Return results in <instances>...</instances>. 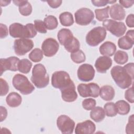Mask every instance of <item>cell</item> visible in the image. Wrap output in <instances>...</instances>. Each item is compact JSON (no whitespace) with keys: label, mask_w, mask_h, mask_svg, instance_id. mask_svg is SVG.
I'll list each match as a JSON object with an SVG mask.
<instances>
[{"label":"cell","mask_w":134,"mask_h":134,"mask_svg":"<svg viewBox=\"0 0 134 134\" xmlns=\"http://www.w3.org/2000/svg\"><path fill=\"white\" fill-rule=\"evenodd\" d=\"M31 81L38 88H44L48 85L49 76L43 64L39 63L34 65L32 71Z\"/></svg>","instance_id":"obj_3"},{"label":"cell","mask_w":134,"mask_h":134,"mask_svg":"<svg viewBox=\"0 0 134 134\" xmlns=\"http://www.w3.org/2000/svg\"><path fill=\"white\" fill-rule=\"evenodd\" d=\"M133 115H131L129 117L128 123L126 127V131L127 133H133Z\"/></svg>","instance_id":"obj_40"},{"label":"cell","mask_w":134,"mask_h":134,"mask_svg":"<svg viewBox=\"0 0 134 134\" xmlns=\"http://www.w3.org/2000/svg\"><path fill=\"white\" fill-rule=\"evenodd\" d=\"M112 60L107 56L98 57L95 61V67L98 72L105 73L111 67Z\"/></svg>","instance_id":"obj_16"},{"label":"cell","mask_w":134,"mask_h":134,"mask_svg":"<svg viewBox=\"0 0 134 134\" xmlns=\"http://www.w3.org/2000/svg\"><path fill=\"white\" fill-rule=\"evenodd\" d=\"M77 75L78 79L83 82H89L94 79L95 70L90 64H83L77 70Z\"/></svg>","instance_id":"obj_12"},{"label":"cell","mask_w":134,"mask_h":134,"mask_svg":"<svg viewBox=\"0 0 134 134\" xmlns=\"http://www.w3.org/2000/svg\"><path fill=\"white\" fill-rule=\"evenodd\" d=\"M65 49L69 52L73 53L79 50L80 47V43L77 39L74 37L68 43L64 46Z\"/></svg>","instance_id":"obj_30"},{"label":"cell","mask_w":134,"mask_h":134,"mask_svg":"<svg viewBox=\"0 0 134 134\" xmlns=\"http://www.w3.org/2000/svg\"><path fill=\"white\" fill-rule=\"evenodd\" d=\"M60 91L61 92L62 98L66 102H73L77 97V94L75 91V86L73 82L69 86Z\"/></svg>","instance_id":"obj_17"},{"label":"cell","mask_w":134,"mask_h":134,"mask_svg":"<svg viewBox=\"0 0 134 134\" xmlns=\"http://www.w3.org/2000/svg\"><path fill=\"white\" fill-rule=\"evenodd\" d=\"M75 22L81 26L90 24L94 19V15L92 10L87 8H81L74 14Z\"/></svg>","instance_id":"obj_9"},{"label":"cell","mask_w":134,"mask_h":134,"mask_svg":"<svg viewBox=\"0 0 134 134\" xmlns=\"http://www.w3.org/2000/svg\"><path fill=\"white\" fill-rule=\"evenodd\" d=\"M99 95L104 100H111L115 96V90L110 85H104L100 88Z\"/></svg>","instance_id":"obj_22"},{"label":"cell","mask_w":134,"mask_h":134,"mask_svg":"<svg viewBox=\"0 0 134 134\" xmlns=\"http://www.w3.org/2000/svg\"><path fill=\"white\" fill-rule=\"evenodd\" d=\"M119 2L121 6L125 8H129L132 6L134 3V1H119Z\"/></svg>","instance_id":"obj_45"},{"label":"cell","mask_w":134,"mask_h":134,"mask_svg":"<svg viewBox=\"0 0 134 134\" xmlns=\"http://www.w3.org/2000/svg\"><path fill=\"white\" fill-rule=\"evenodd\" d=\"M103 26L105 29L117 37L124 35L127 29L126 26L123 22L116 21L112 19L104 20Z\"/></svg>","instance_id":"obj_7"},{"label":"cell","mask_w":134,"mask_h":134,"mask_svg":"<svg viewBox=\"0 0 134 134\" xmlns=\"http://www.w3.org/2000/svg\"><path fill=\"white\" fill-rule=\"evenodd\" d=\"M59 44L57 41L51 38L44 40L42 44L41 49L45 56L51 57L54 55L58 52Z\"/></svg>","instance_id":"obj_13"},{"label":"cell","mask_w":134,"mask_h":134,"mask_svg":"<svg viewBox=\"0 0 134 134\" xmlns=\"http://www.w3.org/2000/svg\"><path fill=\"white\" fill-rule=\"evenodd\" d=\"M19 59L16 57H10L9 58L0 60L1 64V75L6 70L16 71L18 70V64Z\"/></svg>","instance_id":"obj_14"},{"label":"cell","mask_w":134,"mask_h":134,"mask_svg":"<svg viewBox=\"0 0 134 134\" xmlns=\"http://www.w3.org/2000/svg\"><path fill=\"white\" fill-rule=\"evenodd\" d=\"M0 29H1V38L3 39L5 38L8 35V28L7 27L3 24H0Z\"/></svg>","instance_id":"obj_42"},{"label":"cell","mask_w":134,"mask_h":134,"mask_svg":"<svg viewBox=\"0 0 134 134\" xmlns=\"http://www.w3.org/2000/svg\"><path fill=\"white\" fill-rule=\"evenodd\" d=\"M7 104L11 107H16L19 106L22 102L21 96L17 93H10L6 98Z\"/></svg>","instance_id":"obj_23"},{"label":"cell","mask_w":134,"mask_h":134,"mask_svg":"<svg viewBox=\"0 0 134 134\" xmlns=\"http://www.w3.org/2000/svg\"><path fill=\"white\" fill-rule=\"evenodd\" d=\"M106 36V29L102 27H96L91 30L86 36V42L91 47H95L103 41Z\"/></svg>","instance_id":"obj_5"},{"label":"cell","mask_w":134,"mask_h":134,"mask_svg":"<svg viewBox=\"0 0 134 134\" xmlns=\"http://www.w3.org/2000/svg\"><path fill=\"white\" fill-rule=\"evenodd\" d=\"M7 115V111L6 108L3 106H1V121L5 120Z\"/></svg>","instance_id":"obj_46"},{"label":"cell","mask_w":134,"mask_h":134,"mask_svg":"<svg viewBox=\"0 0 134 134\" xmlns=\"http://www.w3.org/2000/svg\"><path fill=\"white\" fill-rule=\"evenodd\" d=\"M57 37L60 43L63 46L70 42L74 37L71 31L67 28L60 29L58 33Z\"/></svg>","instance_id":"obj_20"},{"label":"cell","mask_w":134,"mask_h":134,"mask_svg":"<svg viewBox=\"0 0 134 134\" xmlns=\"http://www.w3.org/2000/svg\"><path fill=\"white\" fill-rule=\"evenodd\" d=\"M59 20L62 25L64 26H70L74 23L72 14L68 12L62 13L59 15Z\"/></svg>","instance_id":"obj_26"},{"label":"cell","mask_w":134,"mask_h":134,"mask_svg":"<svg viewBox=\"0 0 134 134\" xmlns=\"http://www.w3.org/2000/svg\"><path fill=\"white\" fill-rule=\"evenodd\" d=\"M115 106L118 114L125 115L129 113L130 110V105L124 100H119L116 102Z\"/></svg>","instance_id":"obj_25"},{"label":"cell","mask_w":134,"mask_h":134,"mask_svg":"<svg viewBox=\"0 0 134 134\" xmlns=\"http://www.w3.org/2000/svg\"><path fill=\"white\" fill-rule=\"evenodd\" d=\"M96 102L94 99L87 98L83 100L82 106L84 109L86 110H90L93 109L96 105Z\"/></svg>","instance_id":"obj_36"},{"label":"cell","mask_w":134,"mask_h":134,"mask_svg":"<svg viewBox=\"0 0 134 134\" xmlns=\"http://www.w3.org/2000/svg\"><path fill=\"white\" fill-rule=\"evenodd\" d=\"M12 83L15 89L23 95L31 94L35 90L34 85L29 82L28 78L23 74H16L13 78Z\"/></svg>","instance_id":"obj_4"},{"label":"cell","mask_w":134,"mask_h":134,"mask_svg":"<svg viewBox=\"0 0 134 134\" xmlns=\"http://www.w3.org/2000/svg\"><path fill=\"white\" fill-rule=\"evenodd\" d=\"M32 67V63L28 59H24L19 60L18 64V70L23 73H29Z\"/></svg>","instance_id":"obj_28"},{"label":"cell","mask_w":134,"mask_h":134,"mask_svg":"<svg viewBox=\"0 0 134 134\" xmlns=\"http://www.w3.org/2000/svg\"><path fill=\"white\" fill-rule=\"evenodd\" d=\"M1 83V96H4L7 94L9 91V86L7 82L2 78L0 79Z\"/></svg>","instance_id":"obj_38"},{"label":"cell","mask_w":134,"mask_h":134,"mask_svg":"<svg viewBox=\"0 0 134 134\" xmlns=\"http://www.w3.org/2000/svg\"><path fill=\"white\" fill-rule=\"evenodd\" d=\"M29 58L34 62H40L43 58V52L39 48H35L29 53Z\"/></svg>","instance_id":"obj_33"},{"label":"cell","mask_w":134,"mask_h":134,"mask_svg":"<svg viewBox=\"0 0 134 134\" xmlns=\"http://www.w3.org/2000/svg\"><path fill=\"white\" fill-rule=\"evenodd\" d=\"M104 109L108 117H114L117 114L115 104L113 102L106 103L104 106Z\"/></svg>","instance_id":"obj_34"},{"label":"cell","mask_w":134,"mask_h":134,"mask_svg":"<svg viewBox=\"0 0 134 134\" xmlns=\"http://www.w3.org/2000/svg\"><path fill=\"white\" fill-rule=\"evenodd\" d=\"M114 59L117 63L122 65L128 61V55L127 52L124 51L118 50L115 53Z\"/></svg>","instance_id":"obj_31"},{"label":"cell","mask_w":134,"mask_h":134,"mask_svg":"<svg viewBox=\"0 0 134 134\" xmlns=\"http://www.w3.org/2000/svg\"><path fill=\"white\" fill-rule=\"evenodd\" d=\"M133 19H134V15L132 14H129L126 18V23L127 25L130 28H133L134 27L133 24Z\"/></svg>","instance_id":"obj_43"},{"label":"cell","mask_w":134,"mask_h":134,"mask_svg":"<svg viewBox=\"0 0 134 134\" xmlns=\"http://www.w3.org/2000/svg\"><path fill=\"white\" fill-rule=\"evenodd\" d=\"M73 82L69 74L64 71H56L52 75V85L54 88L60 90L69 86Z\"/></svg>","instance_id":"obj_6"},{"label":"cell","mask_w":134,"mask_h":134,"mask_svg":"<svg viewBox=\"0 0 134 134\" xmlns=\"http://www.w3.org/2000/svg\"><path fill=\"white\" fill-rule=\"evenodd\" d=\"M47 2L49 5L52 8H57L59 7L62 4V1L60 0L57 1H47Z\"/></svg>","instance_id":"obj_44"},{"label":"cell","mask_w":134,"mask_h":134,"mask_svg":"<svg viewBox=\"0 0 134 134\" xmlns=\"http://www.w3.org/2000/svg\"><path fill=\"white\" fill-rule=\"evenodd\" d=\"M99 86L95 83H81L77 86L78 92L82 97H97L99 94Z\"/></svg>","instance_id":"obj_8"},{"label":"cell","mask_w":134,"mask_h":134,"mask_svg":"<svg viewBox=\"0 0 134 134\" xmlns=\"http://www.w3.org/2000/svg\"><path fill=\"white\" fill-rule=\"evenodd\" d=\"M90 117L97 122L102 121L105 117L104 109L99 106L94 107L90 113Z\"/></svg>","instance_id":"obj_24"},{"label":"cell","mask_w":134,"mask_h":134,"mask_svg":"<svg viewBox=\"0 0 134 134\" xmlns=\"http://www.w3.org/2000/svg\"><path fill=\"white\" fill-rule=\"evenodd\" d=\"M13 3L19 6V11L23 16H27L31 14L32 12L31 5L27 1H13Z\"/></svg>","instance_id":"obj_21"},{"label":"cell","mask_w":134,"mask_h":134,"mask_svg":"<svg viewBox=\"0 0 134 134\" xmlns=\"http://www.w3.org/2000/svg\"><path fill=\"white\" fill-rule=\"evenodd\" d=\"M71 60L76 63H81L85 61V55L81 50L71 53Z\"/></svg>","instance_id":"obj_35"},{"label":"cell","mask_w":134,"mask_h":134,"mask_svg":"<svg viewBox=\"0 0 134 134\" xmlns=\"http://www.w3.org/2000/svg\"><path fill=\"white\" fill-rule=\"evenodd\" d=\"M96 129L95 124L90 120H87L78 123L75 127L76 134H92Z\"/></svg>","instance_id":"obj_15"},{"label":"cell","mask_w":134,"mask_h":134,"mask_svg":"<svg viewBox=\"0 0 134 134\" xmlns=\"http://www.w3.org/2000/svg\"><path fill=\"white\" fill-rule=\"evenodd\" d=\"M133 63L131 62L124 66L115 65L111 69L110 74L116 84L121 88H128L133 83Z\"/></svg>","instance_id":"obj_1"},{"label":"cell","mask_w":134,"mask_h":134,"mask_svg":"<svg viewBox=\"0 0 134 134\" xmlns=\"http://www.w3.org/2000/svg\"><path fill=\"white\" fill-rule=\"evenodd\" d=\"M125 98L130 103H133L134 102L133 86L129 88L126 91L125 93Z\"/></svg>","instance_id":"obj_39"},{"label":"cell","mask_w":134,"mask_h":134,"mask_svg":"<svg viewBox=\"0 0 134 134\" xmlns=\"http://www.w3.org/2000/svg\"><path fill=\"white\" fill-rule=\"evenodd\" d=\"M134 44V40L130 39L126 36L121 37L118 39V47L124 50H129L131 49Z\"/></svg>","instance_id":"obj_27"},{"label":"cell","mask_w":134,"mask_h":134,"mask_svg":"<svg viewBox=\"0 0 134 134\" xmlns=\"http://www.w3.org/2000/svg\"><path fill=\"white\" fill-rule=\"evenodd\" d=\"M0 2H1V6H6L8 5L10 3V1H2V0H1L0 1Z\"/></svg>","instance_id":"obj_47"},{"label":"cell","mask_w":134,"mask_h":134,"mask_svg":"<svg viewBox=\"0 0 134 134\" xmlns=\"http://www.w3.org/2000/svg\"><path fill=\"white\" fill-rule=\"evenodd\" d=\"M99 50L101 54L104 56L111 57L115 53L116 46L112 42L106 41L99 47Z\"/></svg>","instance_id":"obj_19"},{"label":"cell","mask_w":134,"mask_h":134,"mask_svg":"<svg viewBox=\"0 0 134 134\" xmlns=\"http://www.w3.org/2000/svg\"><path fill=\"white\" fill-rule=\"evenodd\" d=\"M109 6L102 9H96L95 10V13L96 19L99 21H104L109 17Z\"/></svg>","instance_id":"obj_32"},{"label":"cell","mask_w":134,"mask_h":134,"mask_svg":"<svg viewBox=\"0 0 134 134\" xmlns=\"http://www.w3.org/2000/svg\"><path fill=\"white\" fill-rule=\"evenodd\" d=\"M57 125L62 133L71 134L73 132L75 122L69 116L62 115L57 118Z\"/></svg>","instance_id":"obj_11"},{"label":"cell","mask_w":134,"mask_h":134,"mask_svg":"<svg viewBox=\"0 0 134 134\" xmlns=\"http://www.w3.org/2000/svg\"><path fill=\"white\" fill-rule=\"evenodd\" d=\"M34 26L37 31L40 33L45 34L47 32V28L46 27L44 22L41 20H39V19L35 20Z\"/></svg>","instance_id":"obj_37"},{"label":"cell","mask_w":134,"mask_h":134,"mask_svg":"<svg viewBox=\"0 0 134 134\" xmlns=\"http://www.w3.org/2000/svg\"><path fill=\"white\" fill-rule=\"evenodd\" d=\"M32 40L27 38H20L14 41V49L18 55H23L30 51L34 47Z\"/></svg>","instance_id":"obj_10"},{"label":"cell","mask_w":134,"mask_h":134,"mask_svg":"<svg viewBox=\"0 0 134 134\" xmlns=\"http://www.w3.org/2000/svg\"><path fill=\"white\" fill-rule=\"evenodd\" d=\"M47 29L53 30L55 29L58 25L57 18L53 15H49L44 19L43 21Z\"/></svg>","instance_id":"obj_29"},{"label":"cell","mask_w":134,"mask_h":134,"mask_svg":"<svg viewBox=\"0 0 134 134\" xmlns=\"http://www.w3.org/2000/svg\"><path fill=\"white\" fill-rule=\"evenodd\" d=\"M110 16L111 18L117 20H123L126 15L125 9L119 4H115L109 8Z\"/></svg>","instance_id":"obj_18"},{"label":"cell","mask_w":134,"mask_h":134,"mask_svg":"<svg viewBox=\"0 0 134 134\" xmlns=\"http://www.w3.org/2000/svg\"><path fill=\"white\" fill-rule=\"evenodd\" d=\"M92 3L95 6L101 7L106 5L108 3L113 4L116 3V1H107V0H99V1H92Z\"/></svg>","instance_id":"obj_41"},{"label":"cell","mask_w":134,"mask_h":134,"mask_svg":"<svg viewBox=\"0 0 134 134\" xmlns=\"http://www.w3.org/2000/svg\"><path fill=\"white\" fill-rule=\"evenodd\" d=\"M9 32L13 38H32L37 35L35 26L31 23L27 24L25 26L18 23H13L9 27Z\"/></svg>","instance_id":"obj_2"}]
</instances>
